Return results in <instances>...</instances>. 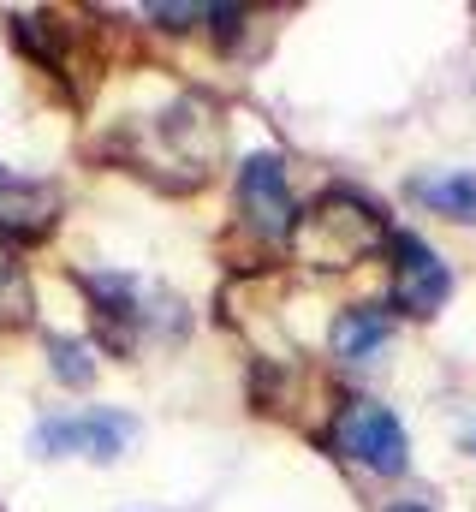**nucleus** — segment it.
<instances>
[{"mask_svg":"<svg viewBox=\"0 0 476 512\" xmlns=\"http://www.w3.org/2000/svg\"><path fill=\"white\" fill-rule=\"evenodd\" d=\"M328 447L340 459L363 465V471H375V477H399L411 465V441H405L399 417L387 405H375V399H346L340 405V417L328 429Z\"/></svg>","mask_w":476,"mask_h":512,"instance_id":"2","label":"nucleus"},{"mask_svg":"<svg viewBox=\"0 0 476 512\" xmlns=\"http://www.w3.org/2000/svg\"><path fill=\"white\" fill-rule=\"evenodd\" d=\"M238 209H244V227L268 245H280L292 227H298V209H292V191H286V161L280 155H250L244 173H238Z\"/></svg>","mask_w":476,"mask_h":512,"instance_id":"4","label":"nucleus"},{"mask_svg":"<svg viewBox=\"0 0 476 512\" xmlns=\"http://www.w3.org/2000/svg\"><path fill=\"white\" fill-rule=\"evenodd\" d=\"M387 340H393V316H387L381 304H352V310H340V322H334V358H340V364H369V358H381Z\"/></svg>","mask_w":476,"mask_h":512,"instance_id":"7","label":"nucleus"},{"mask_svg":"<svg viewBox=\"0 0 476 512\" xmlns=\"http://www.w3.org/2000/svg\"><path fill=\"white\" fill-rule=\"evenodd\" d=\"M54 215H60V191L54 185L0 167V239H36V233L54 227Z\"/></svg>","mask_w":476,"mask_h":512,"instance_id":"6","label":"nucleus"},{"mask_svg":"<svg viewBox=\"0 0 476 512\" xmlns=\"http://www.w3.org/2000/svg\"><path fill=\"white\" fill-rule=\"evenodd\" d=\"M381 233H387L381 209H375L369 197H357V191H328V197L304 215V239H310V251L328 256L334 268L357 262V256L381 239Z\"/></svg>","mask_w":476,"mask_h":512,"instance_id":"3","label":"nucleus"},{"mask_svg":"<svg viewBox=\"0 0 476 512\" xmlns=\"http://www.w3.org/2000/svg\"><path fill=\"white\" fill-rule=\"evenodd\" d=\"M471 453H476V429H471Z\"/></svg>","mask_w":476,"mask_h":512,"instance_id":"11","label":"nucleus"},{"mask_svg":"<svg viewBox=\"0 0 476 512\" xmlns=\"http://www.w3.org/2000/svg\"><path fill=\"white\" fill-rule=\"evenodd\" d=\"M393 512H429V507H423V501H399Z\"/></svg>","mask_w":476,"mask_h":512,"instance_id":"10","label":"nucleus"},{"mask_svg":"<svg viewBox=\"0 0 476 512\" xmlns=\"http://www.w3.org/2000/svg\"><path fill=\"white\" fill-rule=\"evenodd\" d=\"M393 256H399V274H393V304L411 310V316H435L453 292V268L429 251L417 233H399L393 239Z\"/></svg>","mask_w":476,"mask_h":512,"instance_id":"5","label":"nucleus"},{"mask_svg":"<svg viewBox=\"0 0 476 512\" xmlns=\"http://www.w3.org/2000/svg\"><path fill=\"white\" fill-rule=\"evenodd\" d=\"M411 197L423 203V209H435V215H447V221H465L476 227V173H429V179H417L411 185Z\"/></svg>","mask_w":476,"mask_h":512,"instance_id":"8","label":"nucleus"},{"mask_svg":"<svg viewBox=\"0 0 476 512\" xmlns=\"http://www.w3.org/2000/svg\"><path fill=\"white\" fill-rule=\"evenodd\" d=\"M131 435H137L131 411L90 405V411H48L30 441H36L42 459H96V465H108L131 447Z\"/></svg>","mask_w":476,"mask_h":512,"instance_id":"1","label":"nucleus"},{"mask_svg":"<svg viewBox=\"0 0 476 512\" xmlns=\"http://www.w3.org/2000/svg\"><path fill=\"white\" fill-rule=\"evenodd\" d=\"M48 358H54V376L66 387H84L96 376V364H90V346H78V340H48Z\"/></svg>","mask_w":476,"mask_h":512,"instance_id":"9","label":"nucleus"}]
</instances>
